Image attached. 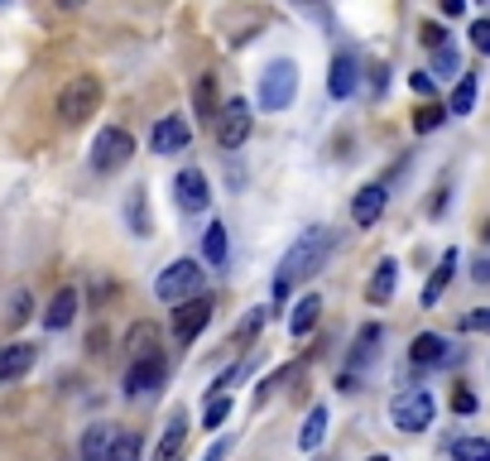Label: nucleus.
I'll list each match as a JSON object with an SVG mask.
<instances>
[{
    "instance_id": "nucleus-1",
    "label": "nucleus",
    "mask_w": 490,
    "mask_h": 461,
    "mask_svg": "<svg viewBox=\"0 0 490 461\" xmlns=\"http://www.w3.org/2000/svg\"><path fill=\"white\" fill-rule=\"evenodd\" d=\"M336 250V231L332 226H313V231H303L298 241L284 250V260L275 269V303L289 298V288L303 284V279H313V275H323V265H327V255Z\"/></svg>"
},
{
    "instance_id": "nucleus-2",
    "label": "nucleus",
    "mask_w": 490,
    "mask_h": 461,
    "mask_svg": "<svg viewBox=\"0 0 490 461\" xmlns=\"http://www.w3.org/2000/svg\"><path fill=\"white\" fill-rule=\"evenodd\" d=\"M202 279H207V269L197 260H174L168 269H159L155 298L159 303H193V298H202Z\"/></svg>"
},
{
    "instance_id": "nucleus-3",
    "label": "nucleus",
    "mask_w": 490,
    "mask_h": 461,
    "mask_svg": "<svg viewBox=\"0 0 490 461\" xmlns=\"http://www.w3.org/2000/svg\"><path fill=\"white\" fill-rule=\"evenodd\" d=\"M294 92H298V67L289 58H275L265 63L260 73V106L275 115V111H289L294 106Z\"/></svg>"
},
{
    "instance_id": "nucleus-4",
    "label": "nucleus",
    "mask_w": 490,
    "mask_h": 461,
    "mask_svg": "<svg viewBox=\"0 0 490 461\" xmlns=\"http://www.w3.org/2000/svg\"><path fill=\"white\" fill-rule=\"evenodd\" d=\"M433 414H437V404L424 385H414V389H399L395 404H390V423L399 433H424L433 428Z\"/></svg>"
},
{
    "instance_id": "nucleus-5",
    "label": "nucleus",
    "mask_w": 490,
    "mask_h": 461,
    "mask_svg": "<svg viewBox=\"0 0 490 461\" xmlns=\"http://www.w3.org/2000/svg\"><path fill=\"white\" fill-rule=\"evenodd\" d=\"M101 106V82L92 73H82L73 77L67 87L58 92V115H63V125H82V121H92Z\"/></svg>"
},
{
    "instance_id": "nucleus-6",
    "label": "nucleus",
    "mask_w": 490,
    "mask_h": 461,
    "mask_svg": "<svg viewBox=\"0 0 490 461\" xmlns=\"http://www.w3.org/2000/svg\"><path fill=\"white\" fill-rule=\"evenodd\" d=\"M130 154H135V135L121 130V125H106L92 140V168L96 174H115V168L130 164Z\"/></svg>"
},
{
    "instance_id": "nucleus-7",
    "label": "nucleus",
    "mask_w": 490,
    "mask_h": 461,
    "mask_svg": "<svg viewBox=\"0 0 490 461\" xmlns=\"http://www.w3.org/2000/svg\"><path fill=\"white\" fill-rule=\"evenodd\" d=\"M245 140H250V101L231 96L222 106V115H216V145H222L226 154H235Z\"/></svg>"
},
{
    "instance_id": "nucleus-8",
    "label": "nucleus",
    "mask_w": 490,
    "mask_h": 461,
    "mask_svg": "<svg viewBox=\"0 0 490 461\" xmlns=\"http://www.w3.org/2000/svg\"><path fill=\"white\" fill-rule=\"evenodd\" d=\"M356 87H361V58H356V48H336L332 54V73H327V92L336 96V101H351L356 96Z\"/></svg>"
},
{
    "instance_id": "nucleus-9",
    "label": "nucleus",
    "mask_w": 490,
    "mask_h": 461,
    "mask_svg": "<svg viewBox=\"0 0 490 461\" xmlns=\"http://www.w3.org/2000/svg\"><path fill=\"white\" fill-rule=\"evenodd\" d=\"M164 375H168V361H164V356H145V361H130V370H125V395H130V399L155 395V389L164 385Z\"/></svg>"
},
{
    "instance_id": "nucleus-10",
    "label": "nucleus",
    "mask_w": 490,
    "mask_h": 461,
    "mask_svg": "<svg viewBox=\"0 0 490 461\" xmlns=\"http://www.w3.org/2000/svg\"><path fill=\"white\" fill-rule=\"evenodd\" d=\"M174 193H178V207L188 212V216L207 212V202H212V193H207V174H202V168H193V164L174 178Z\"/></svg>"
},
{
    "instance_id": "nucleus-11",
    "label": "nucleus",
    "mask_w": 490,
    "mask_h": 461,
    "mask_svg": "<svg viewBox=\"0 0 490 461\" xmlns=\"http://www.w3.org/2000/svg\"><path fill=\"white\" fill-rule=\"evenodd\" d=\"M212 322V298L202 294V298H193V303H178L174 307V336L188 346V341H197V332Z\"/></svg>"
},
{
    "instance_id": "nucleus-12",
    "label": "nucleus",
    "mask_w": 490,
    "mask_h": 461,
    "mask_svg": "<svg viewBox=\"0 0 490 461\" xmlns=\"http://www.w3.org/2000/svg\"><path fill=\"white\" fill-rule=\"evenodd\" d=\"M188 140H193V125L183 115H159V125L149 130V149L155 154H178L188 149Z\"/></svg>"
},
{
    "instance_id": "nucleus-13",
    "label": "nucleus",
    "mask_w": 490,
    "mask_h": 461,
    "mask_svg": "<svg viewBox=\"0 0 490 461\" xmlns=\"http://www.w3.org/2000/svg\"><path fill=\"white\" fill-rule=\"evenodd\" d=\"M385 207H390V187L385 183H365L356 197H351V221L356 226H375V221L385 216Z\"/></svg>"
},
{
    "instance_id": "nucleus-14",
    "label": "nucleus",
    "mask_w": 490,
    "mask_h": 461,
    "mask_svg": "<svg viewBox=\"0 0 490 461\" xmlns=\"http://www.w3.org/2000/svg\"><path fill=\"white\" fill-rule=\"evenodd\" d=\"M409 361L414 366H447L452 361V346L437 332H418L414 341H409Z\"/></svg>"
},
{
    "instance_id": "nucleus-15",
    "label": "nucleus",
    "mask_w": 490,
    "mask_h": 461,
    "mask_svg": "<svg viewBox=\"0 0 490 461\" xmlns=\"http://www.w3.org/2000/svg\"><path fill=\"white\" fill-rule=\"evenodd\" d=\"M380 346H385V327H380V322H365V327L356 332V346H351V356H346V370L356 375L365 361H375Z\"/></svg>"
},
{
    "instance_id": "nucleus-16",
    "label": "nucleus",
    "mask_w": 490,
    "mask_h": 461,
    "mask_svg": "<svg viewBox=\"0 0 490 461\" xmlns=\"http://www.w3.org/2000/svg\"><path fill=\"white\" fill-rule=\"evenodd\" d=\"M115 437L121 433H111V423H92V428L82 433V461H111Z\"/></svg>"
},
{
    "instance_id": "nucleus-17",
    "label": "nucleus",
    "mask_w": 490,
    "mask_h": 461,
    "mask_svg": "<svg viewBox=\"0 0 490 461\" xmlns=\"http://www.w3.org/2000/svg\"><path fill=\"white\" fill-rule=\"evenodd\" d=\"M34 366V346L29 341H15V346H0V385L20 380V375H29Z\"/></svg>"
},
{
    "instance_id": "nucleus-18",
    "label": "nucleus",
    "mask_w": 490,
    "mask_h": 461,
    "mask_svg": "<svg viewBox=\"0 0 490 461\" xmlns=\"http://www.w3.org/2000/svg\"><path fill=\"white\" fill-rule=\"evenodd\" d=\"M193 115H197V121L202 125H216V115H222V106H216V77L212 73H202L197 82H193Z\"/></svg>"
},
{
    "instance_id": "nucleus-19",
    "label": "nucleus",
    "mask_w": 490,
    "mask_h": 461,
    "mask_svg": "<svg viewBox=\"0 0 490 461\" xmlns=\"http://www.w3.org/2000/svg\"><path fill=\"white\" fill-rule=\"evenodd\" d=\"M317 317H323V298H317V294H303V298L294 303V313H289V332H294L298 341H303V336H313Z\"/></svg>"
},
{
    "instance_id": "nucleus-20",
    "label": "nucleus",
    "mask_w": 490,
    "mask_h": 461,
    "mask_svg": "<svg viewBox=\"0 0 490 461\" xmlns=\"http://www.w3.org/2000/svg\"><path fill=\"white\" fill-rule=\"evenodd\" d=\"M73 317H77V288H58L54 303L44 307V327H48V332H63Z\"/></svg>"
},
{
    "instance_id": "nucleus-21",
    "label": "nucleus",
    "mask_w": 490,
    "mask_h": 461,
    "mask_svg": "<svg viewBox=\"0 0 490 461\" xmlns=\"http://www.w3.org/2000/svg\"><path fill=\"white\" fill-rule=\"evenodd\" d=\"M452 275H457V250H443V260H437V269L424 284V307H437V298H443V288L452 284Z\"/></svg>"
},
{
    "instance_id": "nucleus-22",
    "label": "nucleus",
    "mask_w": 490,
    "mask_h": 461,
    "mask_svg": "<svg viewBox=\"0 0 490 461\" xmlns=\"http://www.w3.org/2000/svg\"><path fill=\"white\" fill-rule=\"evenodd\" d=\"M395 284H399V265L395 260H380L375 275H370V284H365V298L370 303H390L395 298Z\"/></svg>"
},
{
    "instance_id": "nucleus-23",
    "label": "nucleus",
    "mask_w": 490,
    "mask_h": 461,
    "mask_svg": "<svg viewBox=\"0 0 490 461\" xmlns=\"http://www.w3.org/2000/svg\"><path fill=\"white\" fill-rule=\"evenodd\" d=\"M226 255H231V236H226L222 221H212V226L202 231V260L222 269V265H226Z\"/></svg>"
},
{
    "instance_id": "nucleus-24",
    "label": "nucleus",
    "mask_w": 490,
    "mask_h": 461,
    "mask_svg": "<svg viewBox=\"0 0 490 461\" xmlns=\"http://www.w3.org/2000/svg\"><path fill=\"white\" fill-rule=\"evenodd\" d=\"M323 437H327V408L313 404L308 408V423L298 428V452H317V447H323Z\"/></svg>"
},
{
    "instance_id": "nucleus-25",
    "label": "nucleus",
    "mask_w": 490,
    "mask_h": 461,
    "mask_svg": "<svg viewBox=\"0 0 490 461\" xmlns=\"http://www.w3.org/2000/svg\"><path fill=\"white\" fill-rule=\"evenodd\" d=\"M159 332H155V322H135L130 336H125V346H130V361H145V356H159Z\"/></svg>"
},
{
    "instance_id": "nucleus-26",
    "label": "nucleus",
    "mask_w": 490,
    "mask_h": 461,
    "mask_svg": "<svg viewBox=\"0 0 490 461\" xmlns=\"http://www.w3.org/2000/svg\"><path fill=\"white\" fill-rule=\"evenodd\" d=\"M183 437H188V414H178L174 423L164 428L159 437V447H155V461H178V447H183Z\"/></svg>"
},
{
    "instance_id": "nucleus-27",
    "label": "nucleus",
    "mask_w": 490,
    "mask_h": 461,
    "mask_svg": "<svg viewBox=\"0 0 490 461\" xmlns=\"http://www.w3.org/2000/svg\"><path fill=\"white\" fill-rule=\"evenodd\" d=\"M447 111H452V115H471V111H476V73H462V77H457Z\"/></svg>"
},
{
    "instance_id": "nucleus-28",
    "label": "nucleus",
    "mask_w": 490,
    "mask_h": 461,
    "mask_svg": "<svg viewBox=\"0 0 490 461\" xmlns=\"http://www.w3.org/2000/svg\"><path fill=\"white\" fill-rule=\"evenodd\" d=\"M125 221L135 236H149V207H145V187H130L125 193Z\"/></svg>"
},
{
    "instance_id": "nucleus-29",
    "label": "nucleus",
    "mask_w": 490,
    "mask_h": 461,
    "mask_svg": "<svg viewBox=\"0 0 490 461\" xmlns=\"http://www.w3.org/2000/svg\"><path fill=\"white\" fill-rule=\"evenodd\" d=\"M452 456L457 461H490V437H457L452 442Z\"/></svg>"
},
{
    "instance_id": "nucleus-30",
    "label": "nucleus",
    "mask_w": 490,
    "mask_h": 461,
    "mask_svg": "<svg viewBox=\"0 0 490 461\" xmlns=\"http://www.w3.org/2000/svg\"><path fill=\"white\" fill-rule=\"evenodd\" d=\"M447 115H452V111H443L437 101H428V106H418V111H414V130H418V135H433L437 125L447 121Z\"/></svg>"
},
{
    "instance_id": "nucleus-31",
    "label": "nucleus",
    "mask_w": 490,
    "mask_h": 461,
    "mask_svg": "<svg viewBox=\"0 0 490 461\" xmlns=\"http://www.w3.org/2000/svg\"><path fill=\"white\" fill-rule=\"evenodd\" d=\"M433 73H437V77H457V73H462L457 44H443V48H437V54H433Z\"/></svg>"
},
{
    "instance_id": "nucleus-32",
    "label": "nucleus",
    "mask_w": 490,
    "mask_h": 461,
    "mask_svg": "<svg viewBox=\"0 0 490 461\" xmlns=\"http://www.w3.org/2000/svg\"><path fill=\"white\" fill-rule=\"evenodd\" d=\"M269 313H275V307H265V303H260V307H250V313L241 317V327H235V336L250 341V336H255V332L265 327V322H269Z\"/></svg>"
},
{
    "instance_id": "nucleus-33",
    "label": "nucleus",
    "mask_w": 490,
    "mask_h": 461,
    "mask_svg": "<svg viewBox=\"0 0 490 461\" xmlns=\"http://www.w3.org/2000/svg\"><path fill=\"white\" fill-rule=\"evenodd\" d=\"M226 418H231V395H216V399H207V414H202V428H222Z\"/></svg>"
},
{
    "instance_id": "nucleus-34",
    "label": "nucleus",
    "mask_w": 490,
    "mask_h": 461,
    "mask_svg": "<svg viewBox=\"0 0 490 461\" xmlns=\"http://www.w3.org/2000/svg\"><path fill=\"white\" fill-rule=\"evenodd\" d=\"M111 461H140V437H135V433H121V437H115Z\"/></svg>"
},
{
    "instance_id": "nucleus-35",
    "label": "nucleus",
    "mask_w": 490,
    "mask_h": 461,
    "mask_svg": "<svg viewBox=\"0 0 490 461\" xmlns=\"http://www.w3.org/2000/svg\"><path fill=\"white\" fill-rule=\"evenodd\" d=\"M462 332H490V307H471L462 317Z\"/></svg>"
},
{
    "instance_id": "nucleus-36",
    "label": "nucleus",
    "mask_w": 490,
    "mask_h": 461,
    "mask_svg": "<svg viewBox=\"0 0 490 461\" xmlns=\"http://www.w3.org/2000/svg\"><path fill=\"white\" fill-rule=\"evenodd\" d=\"M409 87H414V96L424 101V106H428L433 92H437V87H433V73H414V77H409Z\"/></svg>"
},
{
    "instance_id": "nucleus-37",
    "label": "nucleus",
    "mask_w": 490,
    "mask_h": 461,
    "mask_svg": "<svg viewBox=\"0 0 490 461\" xmlns=\"http://www.w3.org/2000/svg\"><path fill=\"white\" fill-rule=\"evenodd\" d=\"M289 370H294V366H284L279 375H269V380H260V385H255V404H265L269 395H275V389L284 385V375H289Z\"/></svg>"
},
{
    "instance_id": "nucleus-38",
    "label": "nucleus",
    "mask_w": 490,
    "mask_h": 461,
    "mask_svg": "<svg viewBox=\"0 0 490 461\" xmlns=\"http://www.w3.org/2000/svg\"><path fill=\"white\" fill-rule=\"evenodd\" d=\"M447 212V174L437 178V187H433V202H428V216H443Z\"/></svg>"
},
{
    "instance_id": "nucleus-39",
    "label": "nucleus",
    "mask_w": 490,
    "mask_h": 461,
    "mask_svg": "<svg viewBox=\"0 0 490 461\" xmlns=\"http://www.w3.org/2000/svg\"><path fill=\"white\" fill-rule=\"evenodd\" d=\"M418 34H424V48H428V54H437V48L447 44V34H443V25H424V29H418Z\"/></svg>"
},
{
    "instance_id": "nucleus-40",
    "label": "nucleus",
    "mask_w": 490,
    "mask_h": 461,
    "mask_svg": "<svg viewBox=\"0 0 490 461\" xmlns=\"http://www.w3.org/2000/svg\"><path fill=\"white\" fill-rule=\"evenodd\" d=\"M452 408H457V414H476V395H471V389H452Z\"/></svg>"
},
{
    "instance_id": "nucleus-41",
    "label": "nucleus",
    "mask_w": 490,
    "mask_h": 461,
    "mask_svg": "<svg viewBox=\"0 0 490 461\" xmlns=\"http://www.w3.org/2000/svg\"><path fill=\"white\" fill-rule=\"evenodd\" d=\"M471 44H476V54H490V20L471 25Z\"/></svg>"
},
{
    "instance_id": "nucleus-42",
    "label": "nucleus",
    "mask_w": 490,
    "mask_h": 461,
    "mask_svg": "<svg viewBox=\"0 0 490 461\" xmlns=\"http://www.w3.org/2000/svg\"><path fill=\"white\" fill-rule=\"evenodd\" d=\"M25 317H29V294H25V288H20V294L10 298V322H15V327H20Z\"/></svg>"
},
{
    "instance_id": "nucleus-43",
    "label": "nucleus",
    "mask_w": 490,
    "mask_h": 461,
    "mask_svg": "<svg viewBox=\"0 0 490 461\" xmlns=\"http://www.w3.org/2000/svg\"><path fill=\"white\" fill-rule=\"evenodd\" d=\"M385 87H390V73H385V63H380V67H370V92L385 96Z\"/></svg>"
},
{
    "instance_id": "nucleus-44",
    "label": "nucleus",
    "mask_w": 490,
    "mask_h": 461,
    "mask_svg": "<svg viewBox=\"0 0 490 461\" xmlns=\"http://www.w3.org/2000/svg\"><path fill=\"white\" fill-rule=\"evenodd\" d=\"M226 452H231V437L222 442V437H216L212 442V447H207V456H202V461H226Z\"/></svg>"
},
{
    "instance_id": "nucleus-45",
    "label": "nucleus",
    "mask_w": 490,
    "mask_h": 461,
    "mask_svg": "<svg viewBox=\"0 0 490 461\" xmlns=\"http://www.w3.org/2000/svg\"><path fill=\"white\" fill-rule=\"evenodd\" d=\"M471 279H476V284H490V260H485V255L471 265Z\"/></svg>"
},
{
    "instance_id": "nucleus-46",
    "label": "nucleus",
    "mask_w": 490,
    "mask_h": 461,
    "mask_svg": "<svg viewBox=\"0 0 490 461\" xmlns=\"http://www.w3.org/2000/svg\"><path fill=\"white\" fill-rule=\"evenodd\" d=\"M443 15H452V20H462V15H466V0H443Z\"/></svg>"
},
{
    "instance_id": "nucleus-47",
    "label": "nucleus",
    "mask_w": 490,
    "mask_h": 461,
    "mask_svg": "<svg viewBox=\"0 0 490 461\" xmlns=\"http://www.w3.org/2000/svg\"><path fill=\"white\" fill-rule=\"evenodd\" d=\"M370 461H390V456H385V452H380V456H370Z\"/></svg>"
},
{
    "instance_id": "nucleus-48",
    "label": "nucleus",
    "mask_w": 490,
    "mask_h": 461,
    "mask_svg": "<svg viewBox=\"0 0 490 461\" xmlns=\"http://www.w3.org/2000/svg\"><path fill=\"white\" fill-rule=\"evenodd\" d=\"M481 236H490V221H485V231H481Z\"/></svg>"
}]
</instances>
